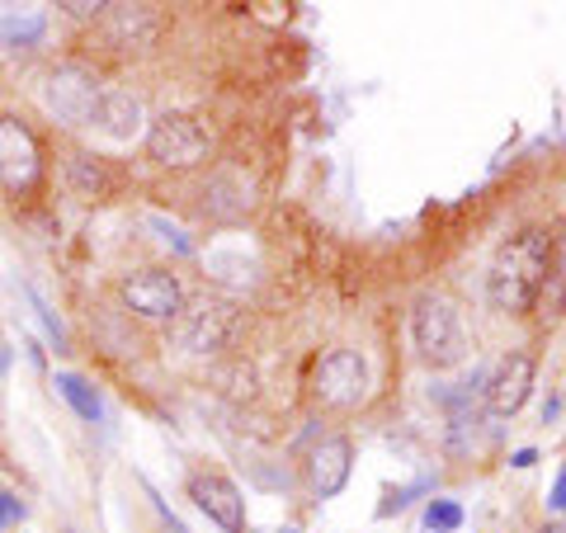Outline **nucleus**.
<instances>
[{"label": "nucleus", "instance_id": "nucleus-11", "mask_svg": "<svg viewBox=\"0 0 566 533\" xmlns=\"http://www.w3.org/2000/svg\"><path fill=\"white\" fill-rule=\"evenodd\" d=\"M349 463H354L349 439H322V449L312 453V487H316V495H340L345 482H349Z\"/></svg>", "mask_w": 566, "mask_h": 533}, {"label": "nucleus", "instance_id": "nucleus-6", "mask_svg": "<svg viewBox=\"0 0 566 533\" xmlns=\"http://www.w3.org/2000/svg\"><path fill=\"white\" fill-rule=\"evenodd\" d=\"M147 151L156 166L166 170H189L208 156V137L189 114H161L147 123Z\"/></svg>", "mask_w": 566, "mask_h": 533}, {"label": "nucleus", "instance_id": "nucleus-2", "mask_svg": "<svg viewBox=\"0 0 566 533\" xmlns=\"http://www.w3.org/2000/svg\"><path fill=\"white\" fill-rule=\"evenodd\" d=\"M411 341H416V354L424 368L444 373V368H458L468 359V335H463V316L449 297L439 293H424L411 312Z\"/></svg>", "mask_w": 566, "mask_h": 533}, {"label": "nucleus", "instance_id": "nucleus-17", "mask_svg": "<svg viewBox=\"0 0 566 533\" xmlns=\"http://www.w3.org/2000/svg\"><path fill=\"white\" fill-rule=\"evenodd\" d=\"M20 514H24V505H20V501H10V495H0V524H6V520H20Z\"/></svg>", "mask_w": 566, "mask_h": 533}, {"label": "nucleus", "instance_id": "nucleus-1", "mask_svg": "<svg viewBox=\"0 0 566 533\" xmlns=\"http://www.w3.org/2000/svg\"><path fill=\"white\" fill-rule=\"evenodd\" d=\"M547 264H553V245L543 232H520L495 251L491 270H486V297L501 312H528L547 283Z\"/></svg>", "mask_w": 566, "mask_h": 533}, {"label": "nucleus", "instance_id": "nucleus-3", "mask_svg": "<svg viewBox=\"0 0 566 533\" xmlns=\"http://www.w3.org/2000/svg\"><path fill=\"white\" fill-rule=\"evenodd\" d=\"M237 326H241V312L232 302L203 297V302H193V307H180V316H175V326H170V341L185 354H218L232 345Z\"/></svg>", "mask_w": 566, "mask_h": 533}, {"label": "nucleus", "instance_id": "nucleus-10", "mask_svg": "<svg viewBox=\"0 0 566 533\" xmlns=\"http://www.w3.org/2000/svg\"><path fill=\"white\" fill-rule=\"evenodd\" d=\"M189 495H193V505H199L218 529H227V533L245 529V501H241V491L227 482V477H193Z\"/></svg>", "mask_w": 566, "mask_h": 533}, {"label": "nucleus", "instance_id": "nucleus-19", "mask_svg": "<svg viewBox=\"0 0 566 533\" xmlns=\"http://www.w3.org/2000/svg\"><path fill=\"white\" fill-rule=\"evenodd\" d=\"M543 533H566V524H547V529H543Z\"/></svg>", "mask_w": 566, "mask_h": 533}, {"label": "nucleus", "instance_id": "nucleus-7", "mask_svg": "<svg viewBox=\"0 0 566 533\" xmlns=\"http://www.w3.org/2000/svg\"><path fill=\"white\" fill-rule=\"evenodd\" d=\"M43 175V151H39V137H33L20 118H0V185L6 194H29Z\"/></svg>", "mask_w": 566, "mask_h": 533}, {"label": "nucleus", "instance_id": "nucleus-16", "mask_svg": "<svg viewBox=\"0 0 566 533\" xmlns=\"http://www.w3.org/2000/svg\"><path fill=\"white\" fill-rule=\"evenodd\" d=\"M424 524H430V529H453L458 524V505H430Z\"/></svg>", "mask_w": 566, "mask_h": 533}, {"label": "nucleus", "instance_id": "nucleus-8", "mask_svg": "<svg viewBox=\"0 0 566 533\" xmlns=\"http://www.w3.org/2000/svg\"><path fill=\"white\" fill-rule=\"evenodd\" d=\"M123 302L137 316H147V322H175L185 307V293H180V279L166 270H137L123 279Z\"/></svg>", "mask_w": 566, "mask_h": 533}, {"label": "nucleus", "instance_id": "nucleus-13", "mask_svg": "<svg viewBox=\"0 0 566 533\" xmlns=\"http://www.w3.org/2000/svg\"><path fill=\"white\" fill-rule=\"evenodd\" d=\"M208 212L212 218H241L245 208H251V185L237 180V175H218V180L208 185Z\"/></svg>", "mask_w": 566, "mask_h": 533}, {"label": "nucleus", "instance_id": "nucleus-12", "mask_svg": "<svg viewBox=\"0 0 566 533\" xmlns=\"http://www.w3.org/2000/svg\"><path fill=\"white\" fill-rule=\"evenodd\" d=\"M95 123H99V133H104V137L128 142V137L142 128V100L128 95V91H104L99 109H95Z\"/></svg>", "mask_w": 566, "mask_h": 533}, {"label": "nucleus", "instance_id": "nucleus-5", "mask_svg": "<svg viewBox=\"0 0 566 533\" xmlns=\"http://www.w3.org/2000/svg\"><path fill=\"white\" fill-rule=\"evenodd\" d=\"M312 393L322 406H335V411H349L368 397V364L359 349H331L322 354V364L312 373Z\"/></svg>", "mask_w": 566, "mask_h": 533}, {"label": "nucleus", "instance_id": "nucleus-4", "mask_svg": "<svg viewBox=\"0 0 566 533\" xmlns=\"http://www.w3.org/2000/svg\"><path fill=\"white\" fill-rule=\"evenodd\" d=\"M104 100V85L91 76L85 66H57L43 85V104L57 123H71V128H85L95 123V109Z\"/></svg>", "mask_w": 566, "mask_h": 533}, {"label": "nucleus", "instance_id": "nucleus-18", "mask_svg": "<svg viewBox=\"0 0 566 533\" xmlns=\"http://www.w3.org/2000/svg\"><path fill=\"white\" fill-rule=\"evenodd\" d=\"M553 505H562V510H566V477L557 482V501H553Z\"/></svg>", "mask_w": 566, "mask_h": 533}, {"label": "nucleus", "instance_id": "nucleus-15", "mask_svg": "<svg viewBox=\"0 0 566 533\" xmlns=\"http://www.w3.org/2000/svg\"><path fill=\"white\" fill-rule=\"evenodd\" d=\"M57 393L76 406V416L81 420H99L104 416V406H99V397H95V387L85 383V378H76V373H57Z\"/></svg>", "mask_w": 566, "mask_h": 533}, {"label": "nucleus", "instance_id": "nucleus-9", "mask_svg": "<svg viewBox=\"0 0 566 533\" xmlns=\"http://www.w3.org/2000/svg\"><path fill=\"white\" fill-rule=\"evenodd\" d=\"M534 354H524V349H510L501 364H495V373L486 378V411L491 416H501L510 420L520 411V406L528 401V393H534Z\"/></svg>", "mask_w": 566, "mask_h": 533}, {"label": "nucleus", "instance_id": "nucleus-14", "mask_svg": "<svg viewBox=\"0 0 566 533\" xmlns=\"http://www.w3.org/2000/svg\"><path fill=\"white\" fill-rule=\"evenodd\" d=\"M43 39V14H0V48H33Z\"/></svg>", "mask_w": 566, "mask_h": 533}]
</instances>
